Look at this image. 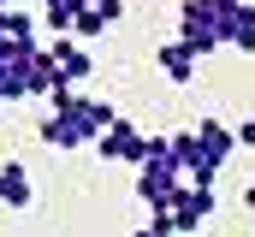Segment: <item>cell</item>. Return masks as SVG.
Segmentation results:
<instances>
[{"label":"cell","mask_w":255,"mask_h":237,"mask_svg":"<svg viewBox=\"0 0 255 237\" xmlns=\"http://www.w3.org/2000/svg\"><path fill=\"white\" fill-rule=\"evenodd\" d=\"M119 12H125V0H83V6H77V24H71V36H77V42H89V36H107V30L119 24Z\"/></svg>","instance_id":"52a82bcc"},{"label":"cell","mask_w":255,"mask_h":237,"mask_svg":"<svg viewBox=\"0 0 255 237\" xmlns=\"http://www.w3.org/2000/svg\"><path fill=\"white\" fill-rule=\"evenodd\" d=\"M166 142H172V166L184 172V184H202V190H214V178H220V166H214V160L202 154L196 130H172Z\"/></svg>","instance_id":"277c9868"},{"label":"cell","mask_w":255,"mask_h":237,"mask_svg":"<svg viewBox=\"0 0 255 237\" xmlns=\"http://www.w3.org/2000/svg\"><path fill=\"white\" fill-rule=\"evenodd\" d=\"M113 118H119V113H113V101L83 95V89H60L36 130H42V142H54V148H89Z\"/></svg>","instance_id":"6da1fadb"},{"label":"cell","mask_w":255,"mask_h":237,"mask_svg":"<svg viewBox=\"0 0 255 237\" xmlns=\"http://www.w3.org/2000/svg\"><path fill=\"white\" fill-rule=\"evenodd\" d=\"M0 12H6V0H0Z\"/></svg>","instance_id":"9a60e30c"},{"label":"cell","mask_w":255,"mask_h":237,"mask_svg":"<svg viewBox=\"0 0 255 237\" xmlns=\"http://www.w3.org/2000/svg\"><path fill=\"white\" fill-rule=\"evenodd\" d=\"M54 59H60V77H65V89H77L89 71H95V59H89V48L77 42V36H54Z\"/></svg>","instance_id":"ba28073f"},{"label":"cell","mask_w":255,"mask_h":237,"mask_svg":"<svg viewBox=\"0 0 255 237\" xmlns=\"http://www.w3.org/2000/svg\"><path fill=\"white\" fill-rule=\"evenodd\" d=\"M172 232H196V226H208V214H214V190H202V184H184L178 196H172Z\"/></svg>","instance_id":"5b68a950"},{"label":"cell","mask_w":255,"mask_h":237,"mask_svg":"<svg viewBox=\"0 0 255 237\" xmlns=\"http://www.w3.org/2000/svg\"><path fill=\"white\" fill-rule=\"evenodd\" d=\"M136 237H148V232H136Z\"/></svg>","instance_id":"2e32d148"},{"label":"cell","mask_w":255,"mask_h":237,"mask_svg":"<svg viewBox=\"0 0 255 237\" xmlns=\"http://www.w3.org/2000/svg\"><path fill=\"white\" fill-rule=\"evenodd\" d=\"M196 142H202V154H208L214 166H226V160L238 154V124H226V118L202 113V118H196Z\"/></svg>","instance_id":"8992f818"},{"label":"cell","mask_w":255,"mask_h":237,"mask_svg":"<svg viewBox=\"0 0 255 237\" xmlns=\"http://www.w3.org/2000/svg\"><path fill=\"white\" fill-rule=\"evenodd\" d=\"M65 89V77H60V59H54V48H36L30 54V95H60Z\"/></svg>","instance_id":"30bf717a"},{"label":"cell","mask_w":255,"mask_h":237,"mask_svg":"<svg viewBox=\"0 0 255 237\" xmlns=\"http://www.w3.org/2000/svg\"><path fill=\"white\" fill-rule=\"evenodd\" d=\"M226 0H184L178 6V42L196 48V59L214 54V48H226Z\"/></svg>","instance_id":"7a4b0ae2"},{"label":"cell","mask_w":255,"mask_h":237,"mask_svg":"<svg viewBox=\"0 0 255 237\" xmlns=\"http://www.w3.org/2000/svg\"><path fill=\"white\" fill-rule=\"evenodd\" d=\"M36 202V184L24 172V160H6L0 166V208H30Z\"/></svg>","instance_id":"9c48e42d"},{"label":"cell","mask_w":255,"mask_h":237,"mask_svg":"<svg viewBox=\"0 0 255 237\" xmlns=\"http://www.w3.org/2000/svg\"><path fill=\"white\" fill-rule=\"evenodd\" d=\"M226 48L255 54V6H250V0H238V6L226 12Z\"/></svg>","instance_id":"8fae6325"},{"label":"cell","mask_w":255,"mask_h":237,"mask_svg":"<svg viewBox=\"0 0 255 237\" xmlns=\"http://www.w3.org/2000/svg\"><path fill=\"white\" fill-rule=\"evenodd\" d=\"M226 6H238V0H226Z\"/></svg>","instance_id":"5bb4252c"},{"label":"cell","mask_w":255,"mask_h":237,"mask_svg":"<svg viewBox=\"0 0 255 237\" xmlns=\"http://www.w3.org/2000/svg\"><path fill=\"white\" fill-rule=\"evenodd\" d=\"M95 154H101V160H125V166H142V154H148V136H142V130H136L125 113H119L113 124H107V130H101V136H95Z\"/></svg>","instance_id":"3957f363"},{"label":"cell","mask_w":255,"mask_h":237,"mask_svg":"<svg viewBox=\"0 0 255 237\" xmlns=\"http://www.w3.org/2000/svg\"><path fill=\"white\" fill-rule=\"evenodd\" d=\"M154 65L166 71V83H190V77H196V48H184V42H166V48L154 54Z\"/></svg>","instance_id":"7c38bea8"},{"label":"cell","mask_w":255,"mask_h":237,"mask_svg":"<svg viewBox=\"0 0 255 237\" xmlns=\"http://www.w3.org/2000/svg\"><path fill=\"white\" fill-rule=\"evenodd\" d=\"M238 148H255V113L244 118V124H238Z\"/></svg>","instance_id":"4fadbf2b"}]
</instances>
